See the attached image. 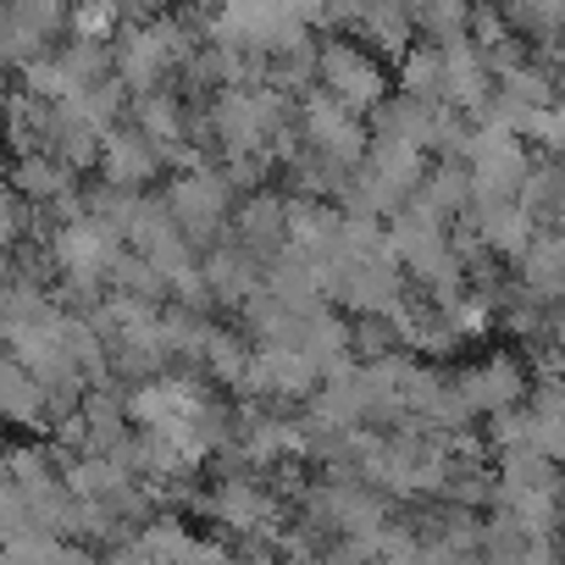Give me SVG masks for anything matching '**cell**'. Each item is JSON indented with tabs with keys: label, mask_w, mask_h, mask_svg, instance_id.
Returning <instances> with one entry per match:
<instances>
[{
	"label": "cell",
	"mask_w": 565,
	"mask_h": 565,
	"mask_svg": "<svg viewBox=\"0 0 565 565\" xmlns=\"http://www.w3.org/2000/svg\"><path fill=\"white\" fill-rule=\"evenodd\" d=\"M161 200H167L172 222L183 227V238H189L194 249H205V244H216V238L227 233L233 189H227V178L216 172V161L189 167V172H172L167 189H161Z\"/></svg>",
	"instance_id": "obj_1"
},
{
	"label": "cell",
	"mask_w": 565,
	"mask_h": 565,
	"mask_svg": "<svg viewBox=\"0 0 565 565\" xmlns=\"http://www.w3.org/2000/svg\"><path fill=\"white\" fill-rule=\"evenodd\" d=\"M317 84L333 100H344L350 111H361V117L394 89L383 56L366 51V45H355V40H344V34L339 40H317Z\"/></svg>",
	"instance_id": "obj_2"
},
{
	"label": "cell",
	"mask_w": 565,
	"mask_h": 565,
	"mask_svg": "<svg viewBox=\"0 0 565 565\" xmlns=\"http://www.w3.org/2000/svg\"><path fill=\"white\" fill-rule=\"evenodd\" d=\"M295 128H300V145L306 150H317L328 161H344V167H355L361 150H366V139H372L366 117L350 111L344 100H333L322 84H311L306 95H295Z\"/></svg>",
	"instance_id": "obj_3"
},
{
	"label": "cell",
	"mask_w": 565,
	"mask_h": 565,
	"mask_svg": "<svg viewBox=\"0 0 565 565\" xmlns=\"http://www.w3.org/2000/svg\"><path fill=\"white\" fill-rule=\"evenodd\" d=\"M95 167L106 183H122V189H150L161 172H167V156L156 139H145L134 122H111L100 134V150H95Z\"/></svg>",
	"instance_id": "obj_4"
},
{
	"label": "cell",
	"mask_w": 565,
	"mask_h": 565,
	"mask_svg": "<svg viewBox=\"0 0 565 565\" xmlns=\"http://www.w3.org/2000/svg\"><path fill=\"white\" fill-rule=\"evenodd\" d=\"M455 383V394L466 399V411L471 416H493V411H504V405H515L521 394H526V383H532V372H526V361H515V355H482V361H471L460 377H449Z\"/></svg>",
	"instance_id": "obj_5"
},
{
	"label": "cell",
	"mask_w": 565,
	"mask_h": 565,
	"mask_svg": "<svg viewBox=\"0 0 565 565\" xmlns=\"http://www.w3.org/2000/svg\"><path fill=\"white\" fill-rule=\"evenodd\" d=\"M200 277H205L211 306H244V300L260 289V255L222 233L216 244L200 249Z\"/></svg>",
	"instance_id": "obj_6"
},
{
	"label": "cell",
	"mask_w": 565,
	"mask_h": 565,
	"mask_svg": "<svg viewBox=\"0 0 565 565\" xmlns=\"http://www.w3.org/2000/svg\"><path fill=\"white\" fill-rule=\"evenodd\" d=\"M282 216H289V194L271 189V183H260V189H249V194L233 200V211H227V238H238V244L255 249V255H271V249L282 244Z\"/></svg>",
	"instance_id": "obj_7"
},
{
	"label": "cell",
	"mask_w": 565,
	"mask_h": 565,
	"mask_svg": "<svg viewBox=\"0 0 565 565\" xmlns=\"http://www.w3.org/2000/svg\"><path fill=\"white\" fill-rule=\"evenodd\" d=\"M438 56H444V106H455V111H471V106H482L488 100V89H493V67H488V56L460 34V40H449V45H438Z\"/></svg>",
	"instance_id": "obj_8"
},
{
	"label": "cell",
	"mask_w": 565,
	"mask_h": 565,
	"mask_svg": "<svg viewBox=\"0 0 565 565\" xmlns=\"http://www.w3.org/2000/svg\"><path fill=\"white\" fill-rule=\"evenodd\" d=\"M515 282H521V295H532V300H559V282H565V238H559V227H537L526 238V249L515 255Z\"/></svg>",
	"instance_id": "obj_9"
},
{
	"label": "cell",
	"mask_w": 565,
	"mask_h": 565,
	"mask_svg": "<svg viewBox=\"0 0 565 565\" xmlns=\"http://www.w3.org/2000/svg\"><path fill=\"white\" fill-rule=\"evenodd\" d=\"M7 183H12L29 205H51V200H62V194H73V189H78V172H73L67 161H56L51 150H29V156H18V161H12Z\"/></svg>",
	"instance_id": "obj_10"
},
{
	"label": "cell",
	"mask_w": 565,
	"mask_h": 565,
	"mask_svg": "<svg viewBox=\"0 0 565 565\" xmlns=\"http://www.w3.org/2000/svg\"><path fill=\"white\" fill-rule=\"evenodd\" d=\"M344 211L328 194H289V216H282V238L300 244V249H328L339 233Z\"/></svg>",
	"instance_id": "obj_11"
},
{
	"label": "cell",
	"mask_w": 565,
	"mask_h": 565,
	"mask_svg": "<svg viewBox=\"0 0 565 565\" xmlns=\"http://www.w3.org/2000/svg\"><path fill=\"white\" fill-rule=\"evenodd\" d=\"M350 29H361L366 40H372V51L377 56H399L411 40H416V23H411V12H405V0H372V7H361L355 12V23Z\"/></svg>",
	"instance_id": "obj_12"
},
{
	"label": "cell",
	"mask_w": 565,
	"mask_h": 565,
	"mask_svg": "<svg viewBox=\"0 0 565 565\" xmlns=\"http://www.w3.org/2000/svg\"><path fill=\"white\" fill-rule=\"evenodd\" d=\"M515 200L532 211L537 227H559V211H565V172L554 167V156H532V167H526Z\"/></svg>",
	"instance_id": "obj_13"
},
{
	"label": "cell",
	"mask_w": 565,
	"mask_h": 565,
	"mask_svg": "<svg viewBox=\"0 0 565 565\" xmlns=\"http://www.w3.org/2000/svg\"><path fill=\"white\" fill-rule=\"evenodd\" d=\"M249 355H255V344H249L244 333H233V328H216V322H211L205 350H200V372H211L222 388H238V377H244Z\"/></svg>",
	"instance_id": "obj_14"
},
{
	"label": "cell",
	"mask_w": 565,
	"mask_h": 565,
	"mask_svg": "<svg viewBox=\"0 0 565 565\" xmlns=\"http://www.w3.org/2000/svg\"><path fill=\"white\" fill-rule=\"evenodd\" d=\"M471 7H477V0H405V12H411L416 34L433 40V45L460 40L466 23H471Z\"/></svg>",
	"instance_id": "obj_15"
},
{
	"label": "cell",
	"mask_w": 565,
	"mask_h": 565,
	"mask_svg": "<svg viewBox=\"0 0 565 565\" xmlns=\"http://www.w3.org/2000/svg\"><path fill=\"white\" fill-rule=\"evenodd\" d=\"M106 289H117V295H134V300H167V277L139 255V249H117L111 255V266H106Z\"/></svg>",
	"instance_id": "obj_16"
},
{
	"label": "cell",
	"mask_w": 565,
	"mask_h": 565,
	"mask_svg": "<svg viewBox=\"0 0 565 565\" xmlns=\"http://www.w3.org/2000/svg\"><path fill=\"white\" fill-rule=\"evenodd\" d=\"M51 51H56V62L67 67L73 89H84V84H95V78L111 73V40H78V34H67V40L51 45Z\"/></svg>",
	"instance_id": "obj_17"
},
{
	"label": "cell",
	"mask_w": 565,
	"mask_h": 565,
	"mask_svg": "<svg viewBox=\"0 0 565 565\" xmlns=\"http://www.w3.org/2000/svg\"><path fill=\"white\" fill-rule=\"evenodd\" d=\"M117 29H122V18H117L111 0H73L62 34H78V40H111Z\"/></svg>",
	"instance_id": "obj_18"
},
{
	"label": "cell",
	"mask_w": 565,
	"mask_h": 565,
	"mask_svg": "<svg viewBox=\"0 0 565 565\" xmlns=\"http://www.w3.org/2000/svg\"><path fill=\"white\" fill-rule=\"evenodd\" d=\"M29 233H34L29 200H23L12 183H0V249H18V244H29Z\"/></svg>",
	"instance_id": "obj_19"
},
{
	"label": "cell",
	"mask_w": 565,
	"mask_h": 565,
	"mask_svg": "<svg viewBox=\"0 0 565 565\" xmlns=\"http://www.w3.org/2000/svg\"><path fill=\"white\" fill-rule=\"evenodd\" d=\"M111 7H117V18H122V23H139V18H156V12H167L172 0H111Z\"/></svg>",
	"instance_id": "obj_20"
}]
</instances>
